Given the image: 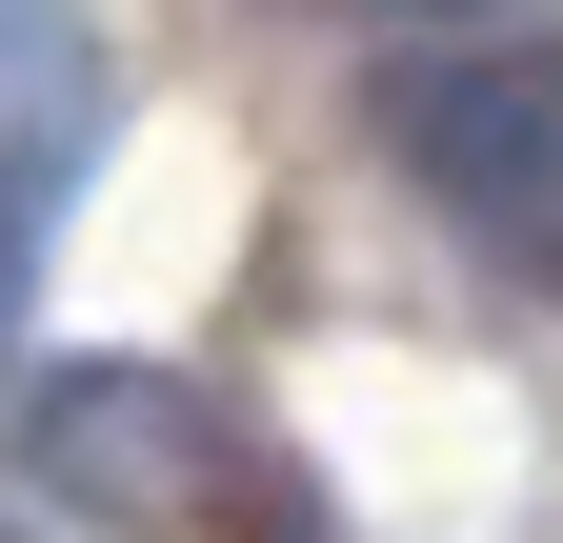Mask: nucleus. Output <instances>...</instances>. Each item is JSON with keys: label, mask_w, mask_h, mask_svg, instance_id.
I'll use <instances>...</instances> for the list:
<instances>
[{"label": "nucleus", "mask_w": 563, "mask_h": 543, "mask_svg": "<svg viewBox=\"0 0 563 543\" xmlns=\"http://www.w3.org/2000/svg\"><path fill=\"white\" fill-rule=\"evenodd\" d=\"M383 162L443 201L504 282L563 262V81H543V60H402V81H383Z\"/></svg>", "instance_id": "1"}, {"label": "nucleus", "mask_w": 563, "mask_h": 543, "mask_svg": "<svg viewBox=\"0 0 563 543\" xmlns=\"http://www.w3.org/2000/svg\"><path fill=\"white\" fill-rule=\"evenodd\" d=\"M21 443H41V484H60V503H101L121 543L222 523V402H201L181 363H60V383L21 402Z\"/></svg>", "instance_id": "2"}, {"label": "nucleus", "mask_w": 563, "mask_h": 543, "mask_svg": "<svg viewBox=\"0 0 563 543\" xmlns=\"http://www.w3.org/2000/svg\"><path fill=\"white\" fill-rule=\"evenodd\" d=\"M363 21H463V0H363Z\"/></svg>", "instance_id": "3"}, {"label": "nucleus", "mask_w": 563, "mask_h": 543, "mask_svg": "<svg viewBox=\"0 0 563 543\" xmlns=\"http://www.w3.org/2000/svg\"><path fill=\"white\" fill-rule=\"evenodd\" d=\"M0 543H21V523H0Z\"/></svg>", "instance_id": "4"}]
</instances>
